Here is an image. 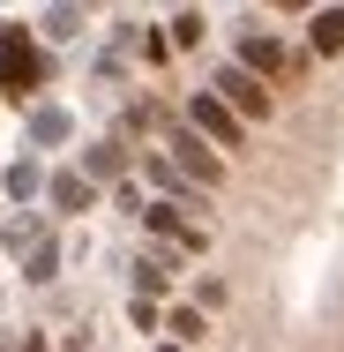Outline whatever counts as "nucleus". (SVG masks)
Masks as SVG:
<instances>
[{"mask_svg":"<svg viewBox=\"0 0 344 352\" xmlns=\"http://www.w3.org/2000/svg\"><path fill=\"white\" fill-rule=\"evenodd\" d=\"M38 82H45V53H38L23 30H0V90H8V98H30Z\"/></svg>","mask_w":344,"mask_h":352,"instance_id":"nucleus-1","label":"nucleus"},{"mask_svg":"<svg viewBox=\"0 0 344 352\" xmlns=\"http://www.w3.org/2000/svg\"><path fill=\"white\" fill-rule=\"evenodd\" d=\"M172 173H180V180H187V188H217V180H225V165H217V150H209L203 135H195V128H172Z\"/></svg>","mask_w":344,"mask_h":352,"instance_id":"nucleus-2","label":"nucleus"},{"mask_svg":"<svg viewBox=\"0 0 344 352\" xmlns=\"http://www.w3.org/2000/svg\"><path fill=\"white\" fill-rule=\"evenodd\" d=\"M209 98H217L232 120H262V113H270V90H262L247 68H217V90H209Z\"/></svg>","mask_w":344,"mask_h":352,"instance_id":"nucleus-3","label":"nucleus"},{"mask_svg":"<svg viewBox=\"0 0 344 352\" xmlns=\"http://www.w3.org/2000/svg\"><path fill=\"white\" fill-rule=\"evenodd\" d=\"M187 128H195L209 150H240V120H232L209 90H195V98H187Z\"/></svg>","mask_w":344,"mask_h":352,"instance_id":"nucleus-4","label":"nucleus"},{"mask_svg":"<svg viewBox=\"0 0 344 352\" xmlns=\"http://www.w3.org/2000/svg\"><path fill=\"white\" fill-rule=\"evenodd\" d=\"M142 225H150L157 240H180L187 255H203V248H209V232H203V225H187L180 203H142Z\"/></svg>","mask_w":344,"mask_h":352,"instance_id":"nucleus-5","label":"nucleus"},{"mask_svg":"<svg viewBox=\"0 0 344 352\" xmlns=\"http://www.w3.org/2000/svg\"><path fill=\"white\" fill-rule=\"evenodd\" d=\"M232 68H247L255 82H262V75H284V45H277L270 30H247V38H240V60H232Z\"/></svg>","mask_w":344,"mask_h":352,"instance_id":"nucleus-6","label":"nucleus"},{"mask_svg":"<svg viewBox=\"0 0 344 352\" xmlns=\"http://www.w3.org/2000/svg\"><path fill=\"white\" fill-rule=\"evenodd\" d=\"M82 180L98 188V180H128V150L120 142H90L82 150Z\"/></svg>","mask_w":344,"mask_h":352,"instance_id":"nucleus-7","label":"nucleus"},{"mask_svg":"<svg viewBox=\"0 0 344 352\" xmlns=\"http://www.w3.org/2000/svg\"><path fill=\"white\" fill-rule=\"evenodd\" d=\"M68 135H75V120L60 105H38V113H30V142H38V150H53V142H68Z\"/></svg>","mask_w":344,"mask_h":352,"instance_id":"nucleus-8","label":"nucleus"},{"mask_svg":"<svg viewBox=\"0 0 344 352\" xmlns=\"http://www.w3.org/2000/svg\"><path fill=\"white\" fill-rule=\"evenodd\" d=\"M165 285H172V255L157 248V255H142V263H135V300H150V292H165Z\"/></svg>","mask_w":344,"mask_h":352,"instance_id":"nucleus-9","label":"nucleus"},{"mask_svg":"<svg viewBox=\"0 0 344 352\" xmlns=\"http://www.w3.org/2000/svg\"><path fill=\"white\" fill-rule=\"evenodd\" d=\"M45 195H53V210H90V180H82V173H53Z\"/></svg>","mask_w":344,"mask_h":352,"instance_id":"nucleus-10","label":"nucleus"},{"mask_svg":"<svg viewBox=\"0 0 344 352\" xmlns=\"http://www.w3.org/2000/svg\"><path fill=\"white\" fill-rule=\"evenodd\" d=\"M314 53H344V8H322L314 15Z\"/></svg>","mask_w":344,"mask_h":352,"instance_id":"nucleus-11","label":"nucleus"},{"mask_svg":"<svg viewBox=\"0 0 344 352\" xmlns=\"http://www.w3.org/2000/svg\"><path fill=\"white\" fill-rule=\"evenodd\" d=\"M38 188H45V173H38L30 157H23V165H8V195H15V203H30Z\"/></svg>","mask_w":344,"mask_h":352,"instance_id":"nucleus-12","label":"nucleus"},{"mask_svg":"<svg viewBox=\"0 0 344 352\" xmlns=\"http://www.w3.org/2000/svg\"><path fill=\"white\" fill-rule=\"evenodd\" d=\"M53 270H60V248H53V240H38V248H30V270H23V278H30V285H53Z\"/></svg>","mask_w":344,"mask_h":352,"instance_id":"nucleus-13","label":"nucleus"},{"mask_svg":"<svg viewBox=\"0 0 344 352\" xmlns=\"http://www.w3.org/2000/svg\"><path fill=\"white\" fill-rule=\"evenodd\" d=\"M165 330L180 338V352H187V345H203V315H195V307H172V322H165Z\"/></svg>","mask_w":344,"mask_h":352,"instance_id":"nucleus-14","label":"nucleus"},{"mask_svg":"<svg viewBox=\"0 0 344 352\" xmlns=\"http://www.w3.org/2000/svg\"><path fill=\"white\" fill-rule=\"evenodd\" d=\"M0 240H8V248H38V240H45V225H38V217H15Z\"/></svg>","mask_w":344,"mask_h":352,"instance_id":"nucleus-15","label":"nucleus"},{"mask_svg":"<svg viewBox=\"0 0 344 352\" xmlns=\"http://www.w3.org/2000/svg\"><path fill=\"white\" fill-rule=\"evenodd\" d=\"M75 30H82V8H53L45 15V38H75Z\"/></svg>","mask_w":344,"mask_h":352,"instance_id":"nucleus-16","label":"nucleus"},{"mask_svg":"<svg viewBox=\"0 0 344 352\" xmlns=\"http://www.w3.org/2000/svg\"><path fill=\"white\" fill-rule=\"evenodd\" d=\"M172 45H203V15H195V8H187V15L172 23Z\"/></svg>","mask_w":344,"mask_h":352,"instance_id":"nucleus-17","label":"nucleus"},{"mask_svg":"<svg viewBox=\"0 0 344 352\" xmlns=\"http://www.w3.org/2000/svg\"><path fill=\"white\" fill-rule=\"evenodd\" d=\"M23 352H45V338H38V330H30V338H23Z\"/></svg>","mask_w":344,"mask_h":352,"instance_id":"nucleus-18","label":"nucleus"},{"mask_svg":"<svg viewBox=\"0 0 344 352\" xmlns=\"http://www.w3.org/2000/svg\"><path fill=\"white\" fill-rule=\"evenodd\" d=\"M68 352H90V338H68Z\"/></svg>","mask_w":344,"mask_h":352,"instance_id":"nucleus-19","label":"nucleus"},{"mask_svg":"<svg viewBox=\"0 0 344 352\" xmlns=\"http://www.w3.org/2000/svg\"><path fill=\"white\" fill-rule=\"evenodd\" d=\"M157 352H180V345H157Z\"/></svg>","mask_w":344,"mask_h":352,"instance_id":"nucleus-20","label":"nucleus"}]
</instances>
